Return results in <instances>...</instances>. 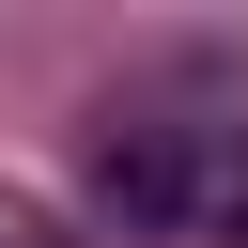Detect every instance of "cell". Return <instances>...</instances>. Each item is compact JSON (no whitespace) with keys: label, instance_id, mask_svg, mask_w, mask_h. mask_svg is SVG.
<instances>
[{"label":"cell","instance_id":"6da1fadb","mask_svg":"<svg viewBox=\"0 0 248 248\" xmlns=\"http://www.w3.org/2000/svg\"><path fill=\"white\" fill-rule=\"evenodd\" d=\"M93 186H108V217H140V232H248V108L108 124Z\"/></svg>","mask_w":248,"mask_h":248},{"label":"cell","instance_id":"7a4b0ae2","mask_svg":"<svg viewBox=\"0 0 248 248\" xmlns=\"http://www.w3.org/2000/svg\"><path fill=\"white\" fill-rule=\"evenodd\" d=\"M0 248H62V217H46L31 186H0Z\"/></svg>","mask_w":248,"mask_h":248}]
</instances>
